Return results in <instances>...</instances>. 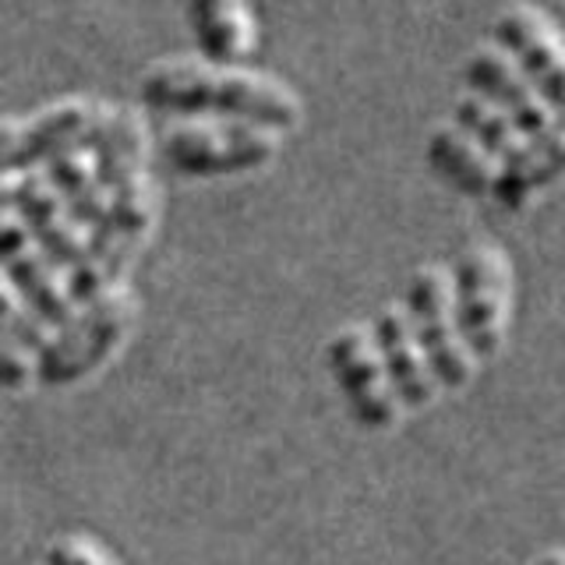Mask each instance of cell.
<instances>
[{
	"label": "cell",
	"mask_w": 565,
	"mask_h": 565,
	"mask_svg": "<svg viewBox=\"0 0 565 565\" xmlns=\"http://www.w3.org/2000/svg\"><path fill=\"white\" fill-rule=\"evenodd\" d=\"M452 124H459V128H463L488 156L499 159V163H505V159L526 141V135L499 110V106L477 93H463L452 103Z\"/></svg>",
	"instance_id": "obj_14"
},
{
	"label": "cell",
	"mask_w": 565,
	"mask_h": 565,
	"mask_svg": "<svg viewBox=\"0 0 565 565\" xmlns=\"http://www.w3.org/2000/svg\"><path fill=\"white\" fill-rule=\"evenodd\" d=\"M494 46L505 50L555 114H565V32L537 4H509L494 22Z\"/></svg>",
	"instance_id": "obj_6"
},
{
	"label": "cell",
	"mask_w": 565,
	"mask_h": 565,
	"mask_svg": "<svg viewBox=\"0 0 565 565\" xmlns=\"http://www.w3.org/2000/svg\"><path fill=\"white\" fill-rule=\"evenodd\" d=\"M46 565H124L110 547L93 534H61L46 547Z\"/></svg>",
	"instance_id": "obj_15"
},
{
	"label": "cell",
	"mask_w": 565,
	"mask_h": 565,
	"mask_svg": "<svg viewBox=\"0 0 565 565\" xmlns=\"http://www.w3.org/2000/svg\"><path fill=\"white\" fill-rule=\"evenodd\" d=\"M141 103L173 117H234L287 135L305 120L297 88L244 64H212L205 57H170L152 64L138 82Z\"/></svg>",
	"instance_id": "obj_1"
},
{
	"label": "cell",
	"mask_w": 565,
	"mask_h": 565,
	"mask_svg": "<svg viewBox=\"0 0 565 565\" xmlns=\"http://www.w3.org/2000/svg\"><path fill=\"white\" fill-rule=\"evenodd\" d=\"M428 167L435 177H441L452 191L470 194V199H484L494 188V177H499V159L488 156L477 141L459 128V124H438L428 135Z\"/></svg>",
	"instance_id": "obj_13"
},
{
	"label": "cell",
	"mask_w": 565,
	"mask_h": 565,
	"mask_svg": "<svg viewBox=\"0 0 565 565\" xmlns=\"http://www.w3.org/2000/svg\"><path fill=\"white\" fill-rule=\"evenodd\" d=\"M32 379V361L29 353L18 347L8 335H0V385L22 388Z\"/></svg>",
	"instance_id": "obj_16"
},
{
	"label": "cell",
	"mask_w": 565,
	"mask_h": 565,
	"mask_svg": "<svg viewBox=\"0 0 565 565\" xmlns=\"http://www.w3.org/2000/svg\"><path fill=\"white\" fill-rule=\"evenodd\" d=\"M99 106L88 99H64L29 117H0V173H18L64 156L88 131Z\"/></svg>",
	"instance_id": "obj_7"
},
{
	"label": "cell",
	"mask_w": 565,
	"mask_h": 565,
	"mask_svg": "<svg viewBox=\"0 0 565 565\" xmlns=\"http://www.w3.org/2000/svg\"><path fill=\"white\" fill-rule=\"evenodd\" d=\"M282 135L255 120L191 117L163 135L167 163L184 177H241L265 170L279 156Z\"/></svg>",
	"instance_id": "obj_3"
},
{
	"label": "cell",
	"mask_w": 565,
	"mask_h": 565,
	"mask_svg": "<svg viewBox=\"0 0 565 565\" xmlns=\"http://www.w3.org/2000/svg\"><path fill=\"white\" fill-rule=\"evenodd\" d=\"M371 329H375L382 361H385L388 379H393L399 403L406 411H428V406L441 396V385L435 379L428 358H424L406 311L399 305H385L375 315Z\"/></svg>",
	"instance_id": "obj_11"
},
{
	"label": "cell",
	"mask_w": 565,
	"mask_h": 565,
	"mask_svg": "<svg viewBox=\"0 0 565 565\" xmlns=\"http://www.w3.org/2000/svg\"><path fill=\"white\" fill-rule=\"evenodd\" d=\"M326 364L332 382L350 406L353 420L367 431H393L403 417V403L388 379L375 329L364 322H350L326 343Z\"/></svg>",
	"instance_id": "obj_5"
},
{
	"label": "cell",
	"mask_w": 565,
	"mask_h": 565,
	"mask_svg": "<svg viewBox=\"0 0 565 565\" xmlns=\"http://www.w3.org/2000/svg\"><path fill=\"white\" fill-rule=\"evenodd\" d=\"M463 82H467V93H477L499 106L526 138L547 131L558 117L552 106H547V99L530 85V78L516 67V61L494 43L477 46L463 61Z\"/></svg>",
	"instance_id": "obj_8"
},
{
	"label": "cell",
	"mask_w": 565,
	"mask_h": 565,
	"mask_svg": "<svg viewBox=\"0 0 565 565\" xmlns=\"http://www.w3.org/2000/svg\"><path fill=\"white\" fill-rule=\"evenodd\" d=\"M18 305H22V297H18V287L14 282L0 273V322H4V318H14L18 315Z\"/></svg>",
	"instance_id": "obj_17"
},
{
	"label": "cell",
	"mask_w": 565,
	"mask_h": 565,
	"mask_svg": "<svg viewBox=\"0 0 565 565\" xmlns=\"http://www.w3.org/2000/svg\"><path fill=\"white\" fill-rule=\"evenodd\" d=\"M537 565H565V547H555V552H544L537 558Z\"/></svg>",
	"instance_id": "obj_18"
},
{
	"label": "cell",
	"mask_w": 565,
	"mask_h": 565,
	"mask_svg": "<svg viewBox=\"0 0 565 565\" xmlns=\"http://www.w3.org/2000/svg\"><path fill=\"white\" fill-rule=\"evenodd\" d=\"M131 318H135L131 294L120 290L110 297H99L96 308L82 315L78 322H71V329L61 332L57 347L46 350V379H61L64 364L67 375H78V371L99 364L124 340V332L131 329Z\"/></svg>",
	"instance_id": "obj_10"
},
{
	"label": "cell",
	"mask_w": 565,
	"mask_h": 565,
	"mask_svg": "<svg viewBox=\"0 0 565 565\" xmlns=\"http://www.w3.org/2000/svg\"><path fill=\"white\" fill-rule=\"evenodd\" d=\"M558 181H565V114H558L552 128L526 138L505 163H499V177H494L488 199L505 212H520Z\"/></svg>",
	"instance_id": "obj_9"
},
{
	"label": "cell",
	"mask_w": 565,
	"mask_h": 565,
	"mask_svg": "<svg viewBox=\"0 0 565 565\" xmlns=\"http://www.w3.org/2000/svg\"><path fill=\"white\" fill-rule=\"evenodd\" d=\"M199 57L212 64H247L258 50L252 0H184Z\"/></svg>",
	"instance_id": "obj_12"
},
{
	"label": "cell",
	"mask_w": 565,
	"mask_h": 565,
	"mask_svg": "<svg viewBox=\"0 0 565 565\" xmlns=\"http://www.w3.org/2000/svg\"><path fill=\"white\" fill-rule=\"evenodd\" d=\"M403 311L411 318V329L428 358L438 385L446 393H463L477 375V361L467 350L463 335L456 329L452 315V279L446 265H420L406 282Z\"/></svg>",
	"instance_id": "obj_4"
},
{
	"label": "cell",
	"mask_w": 565,
	"mask_h": 565,
	"mask_svg": "<svg viewBox=\"0 0 565 565\" xmlns=\"http://www.w3.org/2000/svg\"><path fill=\"white\" fill-rule=\"evenodd\" d=\"M452 279V315L467 350L477 364H488L502 353L516 308V273L505 247L491 241H473L459 252L449 269Z\"/></svg>",
	"instance_id": "obj_2"
}]
</instances>
